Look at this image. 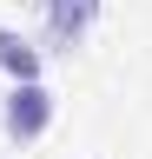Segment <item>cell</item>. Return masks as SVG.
<instances>
[{
    "label": "cell",
    "instance_id": "1",
    "mask_svg": "<svg viewBox=\"0 0 152 159\" xmlns=\"http://www.w3.org/2000/svg\"><path fill=\"white\" fill-rule=\"evenodd\" d=\"M53 113H60V99H53L46 80H13V93H7V106H0V126H7L13 146H33L46 126H53Z\"/></svg>",
    "mask_w": 152,
    "mask_h": 159
},
{
    "label": "cell",
    "instance_id": "2",
    "mask_svg": "<svg viewBox=\"0 0 152 159\" xmlns=\"http://www.w3.org/2000/svg\"><path fill=\"white\" fill-rule=\"evenodd\" d=\"M106 0H46V47L53 53H73V47H86V33H93V20H99Z\"/></svg>",
    "mask_w": 152,
    "mask_h": 159
},
{
    "label": "cell",
    "instance_id": "3",
    "mask_svg": "<svg viewBox=\"0 0 152 159\" xmlns=\"http://www.w3.org/2000/svg\"><path fill=\"white\" fill-rule=\"evenodd\" d=\"M40 66H46V53L33 47L27 33L0 27V73H7V80H40Z\"/></svg>",
    "mask_w": 152,
    "mask_h": 159
}]
</instances>
